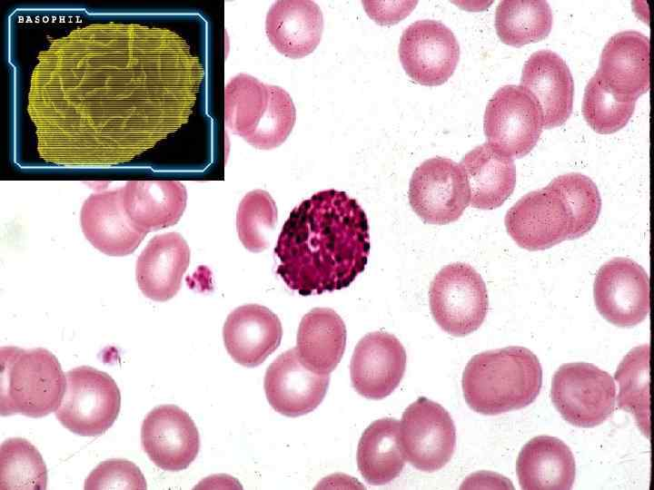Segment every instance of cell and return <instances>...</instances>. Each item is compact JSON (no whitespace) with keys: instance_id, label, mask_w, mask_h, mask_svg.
I'll list each match as a JSON object with an SVG mask.
<instances>
[{"instance_id":"1","label":"cell","mask_w":654,"mask_h":490,"mask_svg":"<svg viewBox=\"0 0 654 490\" xmlns=\"http://www.w3.org/2000/svg\"><path fill=\"white\" fill-rule=\"evenodd\" d=\"M203 74L188 43L168 28H77L40 54L32 75L39 152L61 164L131 160L187 122Z\"/></svg>"},{"instance_id":"2","label":"cell","mask_w":654,"mask_h":490,"mask_svg":"<svg viewBox=\"0 0 654 490\" xmlns=\"http://www.w3.org/2000/svg\"><path fill=\"white\" fill-rule=\"evenodd\" d=\"M367 216L346 192L330 189L302 201L279 234L276 272L302 296L347 288L370 253Z\"/></svg>"},{"instance_id":"3","label":"cell","mask_w":654,"mask_h":490,"mask_svg":"<svg viewBox=\"0 0 654 490\" xmlns=\"http://www.w3.org/2000/svg\"><path fill=\"white\" fill-rule=\"evenodd\" d=\"M542 385L537 356L524 347L510 346L473 356L461 379L463 396L475 412L494 416L530 405Z\"/></svg>"},{"instance_id":"4","label":"cell","mask_w":654,"mask_h":490,"mask_svg":"<svg viewBox=\"0 0 654 490\" xmlns=\"http://www.w3.org/2000/svg\"><path fill=\"white\" fill-rule=\"evenodd\" d=\"M0 362L2 416L40 418L55 412L65 391L66 376L51 351L2 347Z\"/></svg>"},{"instance_id":"5","label":"cell","mask_w":654,"mask_h":490,"mask_svg":"<svg viewBox=\"0 0 654 490\" xmlns=\"http://www.w3.org/2000/svg\"><path fill=\"white\" fill-rule=\"evenodd\" d=\"M66 387L54 414L69 431L82 436H98L116 420L121 408V393L107 373L89 366L74 368L65 373Z\"/></svg>"},{"instance_id":"6","label":"cell","mask_w":654,"mask_h":490,"mask_svg":"<svg viewBox=\"0 0 654 490\" xmlns=\"http://www.w3.org/2000/svg\"><path fill=\"white\" fill-rule=\"evenodd\" d=\"M429 299L435 322L454 337L477 330L489 308L484 280L473 267L463 262L446 265L434 276Z\"/></svg>"},{"instance_id":"7","label":"cell","mask_w":654,"mask_h":490,"mask_svg":"<svg viewBox=\"0 0 654 490\" xmlns=\"http://www.w3.org/2000/svg\"><path fill=\"white\" fill-rule=\"evenodd\" d=\"M544 128L540 104L527 89L509 84L489 100L483 118L487 143L510 158H522L536 146Z\"/></svg>"},{"instance_id":"8","label":"cell","mask_w":654,"mask_h":490,"mask_svg":"<svg viewBox=\"0 0 654 490\" xmlns=\"http://www.w3.org/2000/svg\"><path fill=\"white\" fill-rule=\"evenodd\" d=\"M551 400L570 424L583 428L594 427L612 415L616 385L607 371L593 364L566 363L553 376Z\"/></svg>"},{"instance_id":"9","label":"cell","mask_w":654,"mask_h":490,"mask_svg":"<svg viewBox=\"0 0 654 490\" xmlns=\"http://www.w3.org/2000/svg\"><path fill=\"white\" fill-rule=\"evenodd\" d=\"M408 197L413 211L425 222L436 225L458 220L470 205L462 168L444 157L428 159L414 170Z\"/></svg>"},{"instance_id":"10","label":"cell","mask_w":654,"mask_h":490,"mask_svg":"<svg viewBox=\"0 0 654 490\" xmlns=\"http://www.w3.org/2000/svg\"><path fill=\"white\" fill-rule=\"evenodd\" d=\"M400 440L404 457L412 466L423 472H434L452 457L456 428L443 407L421 397L403 412Z\"/></svg>"},{"instance_id":"11","label":"cell","mask_w":654,"mask_h":490,"mask_svg":"<svg viewBox=\"0 0 654 490\" xmlns=\"http://www.w3.org/2000/svg\"><path fill=\"white\" fill-rule=\"evenodd\" d=\"M510 237L527 250L550 249L570 240L572 216L557 191L548 185L522 196L504 219Z\"/></svg>"},{"instance_id":"12","label":"cell","mask_w":654,"mask_h":490,"mask_svg":"<svg viewBox=\"0 0 654 490\" xmlns=\"http://www.w3.org/2000/svg\"><path fill=\"white\" fill-rule=\"evenodd\" d=\"M593 296L599 313L617 327L636 326L649 313V276L628 258L611 259L600 268Z\"/></svg>"},{"instance_id":"13","label":"cell","mask_w":654,"mask_h":490,"mask_svg":"<svg viewBox=\"0 0 654 490\" xmlns=\"http://www.w3.org/2000/svg\"><path fill=\"white\" fill-rule=\"evenodd\" d=\"M399 58L406 74L424 86H437L453 74L460 45L453 32L436 20H419L402 33Z\"/></svg>"},{"instance_id":"14","label":"cell","mask_w":654,"mask_h":490,"mask_svg":"<svg viewBox=\"0 0 654 490\" xmlns=\"http://www.w3.org/2000/svg\"><path fill=\"white\" fill-rule=\"evenodd\" d=\"M141 443L156 466L173 472L187 468L196 458L200 436L184 410L174 405H161L144 417Z\"/></svg>"},{"instance_id":"15","label":"cell","mask_w":654,"mask_h":490,"mask_svg":"<svg viewBox=\"0 0 654 490\" xmlns=\"http://www.w3.org/2000/svg\"><path fill=\"white\" fill-rule=\"evenodd\" d=\"M400 340L383 331L366 334L357 343L350 365L352 385L363 397L382 399L400 385L406 368Z\"/></svg>"},{"instance_id":"16","label":"cell","mask_w":654,"mask_h":490,"mask_svg":"<svg viewBox=\"0 0 654 490\" xmlns=\"http://www.w3.org/2000/svg\"><path fill=\"white\" fill-rule=\"evenodd\" d=\"M329 375L314 373L301 361L296 348L281 354L267 368L264 391L271 407L291 417L308 414L323 400Z\"/></svg>"},{"instance_id":"17","label":"cell","mask_w":654,"mask_h":490,"mask_svg":"<svg viewBox=\"0 0 654 490\" xmlns=\"http://www.w3.org/2000/svg\"><path fill=\"white\" fill-rule=\"evenodd\" d=\"M619 99L634 101L649 89V40L638 31L615 34L605 44L596 72Z\"/></svg>"},{"instance_id":"18","label":"cell","mask_w":654,"mask_h":490,"mask_svg":"<svg viewBox=\"0 0 654 490\" xmlns=\"http://www.w3.org/2000/svg\"><path fill=\"white\" fill-rule=\"evenodd\" d=\"M80 224L95 249L114 257L133 253L147 234L127 216L120 188L92 193L82 205Z\"/></svg>"},{"instance_id":"19","label":"cell","mask_w":654,"mask_h":490,"mask_svg":"<svg viewBox=\"0 0 654 490\" xmlns=\"http://www.w3.org/2000/svg\"><path fill=\"white\" fill-rule=\"evenodd\" d=\"M282 336L277 315L258 304L233 309L223 328L227 352L236 363L247 368L262 364L279 347Z\"/></svg>"},{"instance_id":"20","label":"cell","mask_w":654,"mask_h":490,"mask_svg":"<svg viewBox=\"0 0 654 490\" xmlns=\"http://www.w3.org/2000/svg\"><path fill=\"white\" fill-rule=\"evenodd\" d=\"M520 85L540 104L545 129L568 121L573 107L574 82L568 64L558 54L551 50L533 53L524 64Z\"/></svg>"},{"instance_id":"21","label":"cell","mask_w":654,"mask_h":490,"mask_svg":"<svg viewBox=\"0 0 654 490\" xmlns=\"http://www.w3.org/2000/svg\"><path fill=\"white\" fill-rule=\"evenodd\" d=\"M190 257L189 245L180 233L166 232L151 239L135 265V279L142 293L154 301L174 297Z\"/></svg>"},{"instance_id":"22","label":"cell","mask_w":654,"mask_h":490,"mask_svg":"<svg viewBox=\"0 0 654 490\" xmlns=\"http://www.w3.org/2000/svg\"><path fill=\"white\" fill-rule=\"evenodd\" d=\"M120 190L127 216L146 233L176 224L186 208V188L176 180H133Z\"/></svg>"},{"instance_id":"23","label":"cell","mask_w":654,"mask_h":490,"mask_svg":"<svg viewBox=\"0 0 654 490\" xmlns=\"http://www.w3.org/2000/svg\"><path fill=\"white\" fill-rule=\"evenodd\" d=\"M323 15L311 0H280L271 6L265 32L273 47L292 59L312 54L322 40Z\"/></svg>"},{"instance_id":"24","label":"cell","mask_w":654,"mask_h":490,"mask_svg":"<svg viewBox=\"0 0 654 490\" xmlns=\"http://www.w3.org/2000/svg\"><path fill=\"white\" fill-rule=\"evenodd\" d=\"M516 473L525 490L570 489L576 475L574 456L557 437L535 436L519 453Z\"/></svg>"},{"instance_id":"25","label":"cell","mask_w":654,"mask_h":490,"mask_svg":"<svg viewBox=\"0 0 654 490\" xmlns=\"http://www.w3.org/2000/svg\"><path fill=\"white\" fill-rule=\"evenodd\" d=\"M459 164L469 184L470 204L475 209H497L515 189L517 172L513 159L487 142L467 152Z\"/></svg>"},{"instance_id":"26","label":"cell","mask_w":654,"mask_h":490,"mask_svg":"<svg viewBox=\"0 0 654 490\" xmlns=\"http://www.w3.org/2000/svg\"><path fill=\"white\" fill-rule=\"evenodd\" d=\"M345 346L346 327L337 312L328 308H315L302 317L295 348L307 368L330 375L340 363Z\"/></svg>"},{"instance_id":"27","label":"cell","mask_w":654,"mask_h":490,"mask_svg":"<svg viewBox=\"0 0 654 490\" xmlns=\"http://www.w3.org/2000/svg\"><path fill=\"white\" fill-rule=\"evenodd\" d=\"M405 461L398 420L377 419L363 431L357 448V466L368 484L391 482L401 473Z\"/></svg>"},{"instance_id":"28","label":"cell","mask_w":654,"mask_h":490,"mask_svg":"<svg viewBox=\"0 0 654 490\" xmlns=\"http://www.w3.org/2000/svg\"><path fill=\"white\" fill-rule=\"evenodd\" d=\"M553 23L552 11L544 0H504L495 12V29L502 43L520 47L546 38Z\"/></svg>"},{"instance_id":"29","label":"cell","mask_w":654,"mask_h":490,"mask_svg":"<svg viewBox=\"0 0 654 490\" xmlns=\"http://www.w3.org/2000/svg\"><path fill=\"white\" fill-rule=\"evenodd\" d=\"M619 384L618 407L630 413L640 432L650 437L649 345L629 350L614 375Z\"/></svg>"},{"instance_id":"30","label":"cell","mask_w":654,"mask_h":490,"mask_svg":"<svg viewBox=\"0 0 654 490\" xmlns=\"http://www.w3.org/2000/svg\"><path fill=\"white\" fill-rule=\"evenodd\" d=\"M270 101V84L247 74L233 77L225 86V124L243 138L264 115Z\"/></svg>"},{"instance_id":"31","label":"cell","mask_w":654,"mask_h":490,"mask_svg":"<svg viewBox=\"0 0 654 490\" xmlns=\"http://www.w3.org/2000/svg\"><path fill=\"white\" fill-rule=\"evenodd\" d=\"M47 468L38 449L22 437L5 439L0 446V489L43 490Z\"/></svg>"},{"instance_id":"32","label":"cell","mask_w":654,"mask_h":490,"mask_svg":"<svg viewBox=\"0 0 654 490\" xmlns=\"http://www.w3.org/2000/svg\"><path fill=\"white\" fill-rule=\"evenodd\" d=\"M562 197L572 216L570 240L584 236L597 223L601 198L597 185L588 176L569 172L554 178L549 184Z\"/></svg>"},{"instance_id":"33","label":"cell","mask_w":654,"mask_h":490,"mask_svg":"<svg viewBox=\"0 0 654 490\" xmlns=\"http://www.w3.org/2000/svg\"><path fill=\"white\" fill-rule=\"evenodd\" d=\"M277 216L275 201L269 192L254 190L245 194L236 213L238 237L244 248L252 252L267 249Z\"/></svg>"},{"instance_id":"34","label":"cell","mask_w":654,"mask_h":490,"mask_svg":"<svg viewBox=\"0 0 654 490\" xmlns=\"http://www.w3.org/2000/svg\"><path fill=\"white\" fill-rule=\"evenodd\" d=\"M635 104L634 101H622L615 96L595 73L585 87L582 114L593 131L610 134L627 125L634 113Z\"/></svg>"},{"instance_id":"35","label":"cell","mask_w":654,"mask_h":490,"mask_svg":"<svg viewBox=\"0 0 654 490\" xmlns=\"http://www.w3.org/2000/svg\"><path fill=\"white\" fill-rule=\"evenodd\" d=\"M296 122V109L290 94L270 84V101L264 115L243 139L259 150H271L283 143Z\"/></svg>"},{"instance_id":"36","label":"cell","mask_w":654,"mask_h":490,"mask_svg":"<svg viewBox=\"0 0 654 490\" xmlns=\"http://www.w3.org/2000/svg\"><path fill=\"white\" fill-rule=\"evenodd\" d=\"M84 489H146V481L140 468L123 458L101 462L86 477Z\"/></svg>"},{"instance_id":"37","label":"cell","mask_w":654,"mask_h":490,"mask_svg":"<svg viewBox=\"0 0 654 490\" xmlns=\"http://www.w3.org/2000/svg\"><path fill=\"white\" fill-rule=\"evenodd\" d=\"M416 4L417 1L362 2L368 15L380 24H391L401 21L412 11Z\"/></svg>"}]
</instances>
